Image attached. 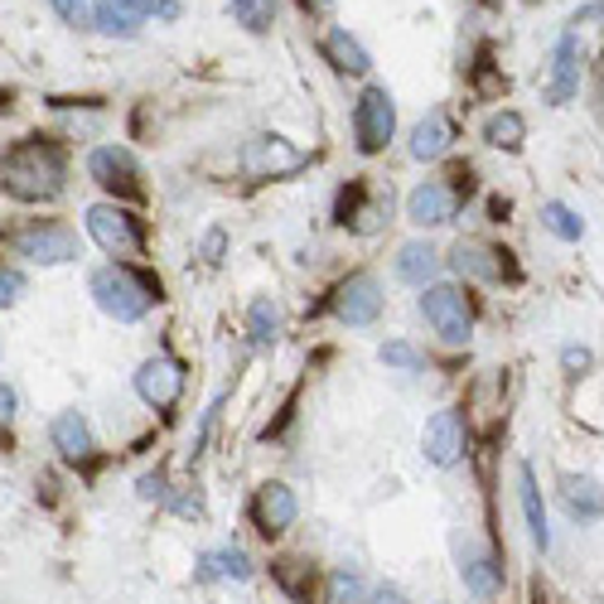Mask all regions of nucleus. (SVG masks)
<instances>
[{
	"label": "nucleus",
	"mask_w": 604,
	"mask_h": 604,
	"mask_svg": "<svg viewBox=\"0 0 604 604\" xmlns=\"http://www.w3.org/2000/svg\"><path fill=\"white\" fill-rule=\"evenodd\" d=\"M0 189L15 204H53L69 189V150L39 131L10 141L0 150Z\"/></svg>",
	"instance_id": "obj_1"
},
{
	"label": "nucleus",
	"mask_w": 604,
	"mask_h": 604,
	"mask_svg": "<svg viewBox=\"0 0 604 604\" xmlns=\"http://www.w3.org/2000/svg\"><path fill=\"white\" fill-rule=\"evenodd\" d=\"M87 290H93V305L117 324H141L150 315L155 300H160V281H150V276L136 271L131 262L97 266V271L87 276Z\"/></svg>",
	"instance_id": "obj_2"
},
{
	"label": "nucleus",
	"mask_w": 604,
	"mask_h": 604,
	"mask_svg": "<svg viewBox=\"0 0 604 604\" xmlns=\"http://www.w3.org/2000/svg\"><path fill=\"white\" fill-rule=\"evenodd\" d=\"M0 242H5L15 256H25L29 266H69L83 256V242H77V228L63 218H20L15 228L0 232Z\"/></svg>",
	"instance_id": "obj_3"
},
{
	"label": "nucleus",
	"mask_w": 604,
	"mask_h": 604,
	"mask_svg": "<svg viewBox=\"0 0 604 604\" xmlns=\"http://www.w3.org/2000/svg\"><path fill=\"white\" fill-rule=\"evenodd\" d=\"M421 319L440 334V343L464 349L474 339V305H469V290L450 281H431L421 290Z\"/></svg>",
	"instance_id": "obj_4"
},
{
	"label": "nucleus",
	"mask_w": 604,
	"mask_h": 604,
	"mask_svg": "<svg viewBox=\"0 0 604 604\" xmlns=\"http://www.w3.org/2000/svg\"><path fill=\"white\" fill-rule=\"evenodd\" d=\"M83 228H87V238H93L97 247L111 256V262H131V256L145 252V228H141V218L131 214V208L111 204V198H102V204H87Z\"/></svg>",
	"instance_id": "obj_5"
},
{
	"label": "nucleus",
	"mask_w": 604,
	"mask_h": 604,
	"mask_svg": "<svg viewBox=\"0 0 604 604\" xmlns=\"http://www.w3.org/2000/svg\"><path fill=\"white\" fill-rule=\"evenodd\" d=\"M87 179H93L102 194H111V204H121V198H145L141 160L117 141L93 145V150H87Z\"/></svg>",
	"instance_id": "obj_6"
},
{
	"label": "nucleus",
	"mask_w": 604,
	"mask_h": 604,
	"mask_svg": "<svg viewBox=\"0 0 604 604\" xmlns=\"http://www.w3.org/2000/svg\"><path fill=\"white\" fill-rule=\"evenodd\" d=\"M391 136H397V102L387 87H363V97L353 102V145L358 155H383Z\"/></svg>",
	"instance_id": "obj_7"
},
{
	"label": "nucleus",
	"mask_w": 604,
	"mask_h": 604,
	"mask_svg": "<svg viewBox=\"0 0 604 604\" xmlns=\"http://www.w3.org/2000/svg\"><path fill=\"white\" fill-rule=\"evenodd\" d=\"M329 310H334V319L349 324V329H373V324L383 319V286H377V276L373 271L343 276L329 295Z\"/></svg>",
	"instance_id": "obj_8"
},
{
	"label": "nucleus",
	"mask_w": 604,
	"mask_h": 604,
	"mask_svg": "<svg viewBox=\"0 0 604 604\" xmlns=\"http://www.w3.org/2000/svg\"><path fill=\"white\" fill-rule=\"evenodd\" d=\"M305 165L310 155L300 145H290L286 136H252L238 150V170L247 179H286V174H300Z\"/></svg>",
	"instance_id": "obj_9"
},
{
	"label": "nucleus",
	"mask_w": 604,
	"mask_h": 604,
	"mask_svg": "<svg viewBox=\"0 0 604 604\" xmlns=\"http://www.w3.org/2000/svg\"><path fill=\"white\" fill-rule=\"evenodd\" d=\"M131 387H136V397H141L150 411H170L174 401L184 397V363H179L174 353H150V358H145V363L136 367Z\"/></svg>",
	"instance_id": "obj_10"
},
{
	"label": "nucleus",
	"mask_w": 604,
	"mask_h": 604,
	"mask_svg": "<svg viewBox=\"0 0 604 604\" xmlns=\"http://www.w3.org/2000/svg\"><path fill=\"white\" fill-rule=\"evenodd\" d=\"M247 518H252V528L262 532L266 542H271V536H286L290 528H295V518H300V498H295V488L281 484V479H266V484L252 494Z\"/></svg>",
	"instance_id": "obj_11"
},
{
	"label": "nucleus",
	"mask_w": 604,
	"mask_h": 604,
	"mask_svg": "<svg viewBox=\"0 0 604 604\" xmlns=\"http://www.w3.org/2000/svg\"><path fill=\"white\" fill-rule=\"evenodd\" d=\"M460 214V184H445V179H421L416 189L407 194V222L421 232L445 228Z\"/></svg>",
	"instance_id": "obj_12"
},
{
	"label": "nucleus",
	"mask_w": 604,
	"mask_h": 604,
	"mask_svg": "<svg viewBox=\"0 0 604 604\" xmlns=\"http://www.w3.org/2000/svg\"><path fill=\"white\" fill-rule=\"evenodd\" d=\"M464 445H469L464 416L455 407H440L426 421V431H421V455H426L435 469H455V464H460L464 460Z\"/></svg>",
	"instance_id": "obj_13"
},
{
	"label": "nucleus",
	"mask_w": 604,
	"mask_h": 604,
	"mask_svg": "<svg viewBox=\"0 0 604 604\" xmlns=\"http://www.w3.org/2000/svg\"><path fill=\"white\" fill-rule=\"evenodd\" d=\"M580 93V25L570 20V29L556 39L552 49V77H546V102L566 107Z\"/></svg>",
	"instance_id": "obj_14"
},
{
	"label": "nucleus",
	"mask_w": 604,
	"mask_h": 604,
	"mask_svg": "<svg viewBox=\"0 0 604 604\" xmlns=\"http://www.w3.org/2000/svg\"><path fill=\"white\" fill-rule=\"evenodd\" d=\"M49 445L59 450V460H69V464H93V455H97L93 421H87L83 411H59V416L49 421Z\"/></svg>",
	"instance_id": "obj_15"
},
{
	"label": "nucleus",
	"mask_w": 604,
	"mask_h": 604,
	"mask_svg": "<svg viewBox=\"0 0 604 604\" xmlns=\"http://www.w3.org/2000/svg\"><path fill=\"white\" fill-rule=\"evenodd\" d=\"M194 580L198 585H247L252 580V556L242 552V546H208V552H198L194 561Z\"/></svg>",
	"instance_id": "obj_16"
},
{
	"label": "nucleus",
	"mask_w": 604,
	"mask_h": 604,
	"mask_svg": "<svg viewBox=\"0 0 604 604\" xmlns=\"http://www.w3.org/2000/svg\"><path fill=\"white\" fill-rule=\"evenodd\" d=\"M460 585L474 600H494L503 590V566H498V556L488 552V546H479V542L460 546Z\"/></svg>",
	"instance_id": "obj_17"
},
{
	"label": "nucleus",
	"mask_w": 604,
	"mask_h": 604,
	"mask_svg": "<svg viewBox=\"0 0 604 604\" xmlns=\"http://www.w3.org/2000/svg\"><path fill=\"white\" fill-rule=\"evenodd\" d=\"M503 256L508 252L488 247V242H479V238H464V242H455L450 266H455V276H464V281H503V276H512Z\"/></svg>",
	"instance_id": "obj_18"
},
{
	"label": "nucleus",
	"mask_w": 604,
	"mask_h": 604,
	"mask_svg": "<svg viewBox=\"0 0 604 604\" xmlns=\"http://www.w3.org/2000/svg\"><path fill=\"white\" fill-rule=\"evenodd\" d=\"M334 214H339L343 228H353V232H363V238H367V232L383 228L387 198H367V184H363V179H353V184L339 194V208H334Z\"/></svg>",
	"instance_id": "obj_19"
},
{
	"label": "nucleus",
	"mask_w": 604,
	"mask_h": 604,
	"mask_svg": "<svg viewBox=\"0 0 604 604\" xmlns=\"http://www.w3.org/2000/svg\"><path fill=\"white\" fill-rule=\"evenodd\" d=\"M450 145H455V121L445 117L440 107L426 111V117L411 126V160L431 165V160H440V155H450Z\"/></svg>",
	"instance_id": "obj_20"
},
{
	"label": "nucleus",
	"mask_w": 604,
	"mask_h": 604,
	"mask_svg": "<svg viewBox=\"0 0 604 604\" xmlns=\"http://www.w3.org/2000/svg\"><path fill=\"white\" fill-rule=\"evenodd\" d=\"M518 503H522V518H528V532L542 552H552V528H546V503L542 488H536L532 464H518Z\"/></svg>",
	"instance_id": "obj_21"
},
{
	"label": "nucleus",
	"mask_w": 604,
	"mask_h": 604,
	"mask_svg": "<svg viewBox=\"0 0 604 604\" xmlns=\"http://www.w3.org/2000/svg\"><path fill=\"white\" fill-rule=\"evenodd\" d=\"M397 281H407V286H416V290H426L435 281V271H440V252L431 247V242H407V247L397 252Z\"/></svg>",
	"instance_id": "obj_22"
},
{
	"label": "nucleus",
	"mask_w": 604,
	"mask_h": 604,
	"mask_svg": "<svg viewBox=\"0 0 604 604\" xmlns=\"http://www.w3.org/2000/svg\"><path fill=\"white\" fill-rule=\"evenodd\" d=\"M561 503L576 522H600L604 518V494L595 479L585 474H561Z\"/></svg>",
	"instance_id": "obj_23"
},
{
	"label": "nucleus",
	"mask_w": 604,
	"mask_h": 604,
	"mask_svg": "<svg viewBox=\"0 0 604 604\" xmlns=\"http://www.w3.org/2000/svg\"><path fill=\"white\" fill-rule=\"evenodd\" d=\"M324 59H329L339 73H353V77H363L373 69V53H367L349 29H329V35H324Z\"/></svg>",
	"instance_id": "obj_24"
},
{
	"label": "nucleus",
	"mask_w": 604,
	"mask_h": 604,
	"mask_svg": "<svg viewBox=\"0 0 604 604\" xmlns=\"http://www.w3.org/2000/svg\"><path fill=\"white\" fill-rule=\"evenodd\" d=\"M247 334L256 349H271L276 339H281V305H276L271 295H256L252 310H247Z\"/></svg>",
	"instance_id": "obj_25"
},
{
	"label": "nucleus",
	"mask_w": 604,
	"mask_h": 604,
	"mask_svg": "<svg viewBox=\"0 0 604 604\" xmlns=\"http://www.w3.org/2000/svg\"><path fill=\"white\" fill-rule=\"evenodd\" d=\"M367 600V576L358 566H334L324 580V604H363Z\"/></svg>",
	"instance_id": "obj_26"
},
{
	"label": "nucleus",
	"mask_w": 604,
	"mask_h": 604,
	"mask_svg": "<svg viewBox=\"0 0 604 604\" xmlns=\"http://www.w3.org/2000/svg\"><path fill=\"white\" fill-rule=\"evenodd\" d=\"M484 141L494 145V150H522V141H528V121H522L518 111H494V117L484 121Z\"/></svg>",
	"instance_id": "obj_27"
},
{
	"label": "nucleus",
	"mask_w": 604,
	"mask_h": 604,
	"mask_svg": "<svg viewBox=\"0 0 604 604\" xmlns=\"http://www.w3.org/2000/svg\"><path fill=\"white\" fill-rule=\"evenodd\" d=\"M542 228L552 232V238H561V242H580V238H585V218H580L570 204H561V198L542 204Z\"/></svg>",
	"instance_id": "obj_28"
},
{
	"label": "nucleus",
	"mask_w": 604,
	"mask_h": 604,
	"mask_svg": "<svg viewBox=\"0 0 604 604\" xmlns=\"http://www.w3.org/2000/svg\"><path fill=\"white\" fill-rule=\"evenodd\" d=\"M228 5L238 15V25L252 29V35H266L276 25V0H228Z\"/></svg>",
	"instance_id": "obj_29"
},
{
	"label": "nucleus",
	"mask_w": 604,
	"mask_h": 604,
	"mask_svg": "<svg viewBox=\"0 0 604 604\" xmlns=\"http://www.w3.org/2000/svg\"><path fill=\"white\" fill-rule=\"evenodd\" d=\"M111 10H121V15H131L141 25V20H179V0H107Z\"/></svg>",
	"instance_id": "obj_30"
},
{
	"label": "nucleus",
	"mask_w": 604,
	"mask_h": 604,
	"mask_svg": "<svg viewBox=\"0 0 604 604\" xmlns=\"http://www.w3.org/2000/svg\"><path fill=\"white\" fill-rule=\"evenodd\" d=\"M377 358H383L391 373H421V367H426V353L407 339H387L383 349H377Z\"/></svg>",
	"instance_id": "obj_31"
},
{
	"label": "nucleus",
	"mask_w": 604,
	"mask_h": 604,
	"mask_svg": "<svg viewBox=\"0 0 604 604\" xmlns=\"http://www.w3.org/2000/svg\"><path fill=\"white\" fill-rule=\"evenodd\" d=\"M93 29H102V35H117V39H136L141 25L131 15H121V10H111L107 0H97L93 5Z\"/></svg>",
	"instance_id": "obj_32"
},
{
	"label": "nucleus",
	"mask_w": 604,
	"mask_h": 604,
	"mask_svg": "<svg viewBox=\"0 0 604 604\" xmlns=\"http://www.w3.org/2000/svg\"><path fill=\"white\" fill-rule=\"evenodd\" d=\"M29 295V276L15 262H0V310H15Z\"/></svg>",
	"instance_id": "obj_33"
},
{
	"label": "nucleus",
	"mask_w": 604,
	"mask_h": 604,
	"mask_svg": "<svg viewBox=\"0 0 604 604\" xmlns=\"http://www.w3.org/2000/svg\"><path fill=\"white\" fill-rule=\"evenodd\" d=\"M136 494L145 503H170V479H165V469H145L136 479Z\"/></svg>",
	"instance_id": "obj_34"
},
{
	"label": "nucleus",
	"mask_w": 604,
	"mask_h": 604,
	"mask_svg": "<svg viewBox=\"0 0 604 604\" xmlns=\"http://www.w3.org/2000/svg\"><path fill=\"white\" fill-rule=\"evenodd\" d=\"M15 416H20V391H15V383L0 377V440H5V445H10V426H15Z\"/></svg>",
	"instance_id": "obj_35"
},
{
	"label": "nucleus",
	"mask_w": 604,
	"mask_h": 604,
	"mask_svg": "<svg viewBox=\"0 0 604 604\" xmlns=\"http://www.w3.org/2000/svg\"><path fill=\"white\" fill-rule=\"evenodd\" d=\"M222 247H228V232H222V228H208L204 242H198V256H204L208 266H218V262H222Z\"/></svg>",
	"instance_id": "obj_36"
},
{
	"label": "nucleus",
	"mask_w": 604,
	"mask_h": 604,
	"mask_svg": "<svg viewBox=\"0 0 604 604\" xmlns=\"http://www.w3.org/2000/svg\"><path fill=\"white\" fill-rule=\"evenodd\" d=\"M53 10H59L69 25H93V10H87V0H53Z\"/></svg>",
	"instance_id": "obj_37"
},
{
	"label": "nucleus",
	"mask_w": 604,
	"mask_h": 604,
	"mask_svg": "<svg viewBox=\"0 0 604 604\" xmlns=\"http://www.w3.org/2000/svg\"><path fill=\"white\" fill-rule=\"evenodd\" d=\"M170 508L179 512V518H204V494H179V498H170Z\"/></svg>",
	"instance_id": "obj_38"
},
{
	"label": "nucleus",
	"mask_w": 604,
	"mask_h": 604,
	"mask_svg": "<svg viewBox=\"0 0 604 604\" xmlns=\"http://www.w3.org/2000/svg\"><path fill=\"white\" fill-rule=\"evenodd\" d=\"M561 363H566V373H585V367H590V349H580V343H566Z\"/></svg>",
	"instance_id": "obj_39"
},
{
	"label": "nucleus",
	"mask_w": 604,
	"mask_h": 604,
	"mask_svg": "<svg viewBox=\"0 0 604 604\" xmlns=\"http://www.w3.org/2000/svg\"><path fill=\"white\" fill-rule=\"evenodd\" d=\"M363 604H411L401 590H391V585H377V590H367V600Z\"/></svg>",
	"instance_id": "obj_40"
},
{
	"label": "nucleus",
	"mask_w": 604,
	"mask_h": 604,
	"mask_svg": "<svg viewBox=\"0 0 604 604\" xmlns=\"http://www.w3.org/2000/svg\"><path fill=\"white\" fill-rule=\"evenodd\" d=\"M334 0H305V10H329Z\"/></svg>",
	"instance_id": "obj_41"
},
{
	"label": "nucleus",
	"mask_w": 604,
	"mask_h": 604,
	"mask_svg": "<svg viewBox=\"0 0 604 604\" xmlns=\"http://www.w3.org/2000/svg\"><path fill=\"white\" fill-rule=\"evenodd\" d=\"M0 353H5V343H0Z\"/></svg>",
	"instance_id": "obj_42"
}]
</instances>
